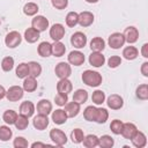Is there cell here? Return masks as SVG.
<instances>
[{"mask_svg": "<svg viewBox=\"0 0 148 148\" xmlns=\"http://www.w3.org/2000/svg\"><path fill=\"white\" fill-rule=\"evenodd\" d=\"M73 90V84L68 79H59L57 83V91L61 94H69Z\"/></svg>", "mask_w": 148, "mask_h": 148, "instance_id": "603a6c76", "label": "cell"}, {"mask_svg": "<svg viewBox=\"0 0 148 148\" xmlns=\"http://www.w3.org/2000/svg\"><path fill=\"white\" fill-rule=\"evenodd\" d=\"M17 112L16 111H14V110H6L5 112H3V114H2V120L7 124V125H14V123H15V120H16V118H17Z\"/></svg>", "mask_w": 148, "mask_h": 148, "instance_id": "1f68e13d", "label": "cell"}, {"mask_svg": "<svg viewBox=\"0 0 148 148\" xmlns=\"http://www.w3.org/2000/svg\"><path fill=\"white\" fill-rule=\"evenodd\" d=\"M67 102H68V95H67V94L58 92V94L54 96V103H56L58 106H64Z\"/></svg>", "mask_w": 148, "mask_h": 148, "instance_id": "bcb514c9", "label": "cell"}, {"mask_svg": "<svg viewBox=\"0 0 148 148\" xmlns=\"http://www.w3.org/2000/svg\"><path fill=\"white\" fill-rule=\"evenodd\" d=\"M51 113H52V114H51L52 121H53L54 124H57V125H62V124H65V123L67 121V119H68V117H67V114H66V112H65L64 109H57V110L52 111Z\"/></svg>", "mask_w": 148, "mask_h": 148, "instance_id": "ac0fdd59", "label": "cell"}, {"mask_svg": "<svg viewBox=\"0 0 148 148\" xmlns=\"http://www.w3.org/2000/svg\"><path fill=\"white\" fill-rule=\"evenodd\" d=\"M92 23H94V14L91 12L84 10V12L79 13V22H77V24H80L83 28H87V27H90Z\"/></svg>", "mask_w": 148, "mask_h": 148, "instance_id": "4fadbf2b", "label": "cell"}, {"mask_svg": "<svg viewBox=\"0 0 148 148\" xmlns=\"http://www.w3.org/2000/svg\"><path fill=\"white\" fill-rule=\"evenodd\" d=\"M125 43H126L125 42V37H124V35L121 32H113L108 38V44L113 50H118V49L123 47Z\"/></svg>", "mask_w": 148, "mask_h": 148, "instance_id": "8992f818", "label": "cell"}, {"mask_svg": "<svg viewBox=\"0 0 148 148\" xmlns=\"http://www.w3.org/2000/svg\"><path fill=\"white\" fill-rule=\"evenodd\" d=\"M141 74L145 76V77H148V61H145L142 65H141Z\"/></svg>", "mask_w": 148, "mask_h": 148, "instance_id": "f907efd6", "label": "cell"}, {"mask_svg": "<svg viewBox=\"0 0 148 148\" xmlns=\"http://www.w3.org/2000/svg\"><path fill=\"white\" fill-rule=\"evenodd\" d=\"M84 139V133L81 128H74L71 133V140L73 143H81Z\"/></svg>", "mask_w": 148, "mask_h": 148, "instance_id": "b9f144b4", "label": "cell"}, {"mask_svg": "<svg viewBox=\"0 0 148 148\" xmlns=\"http://www.w3.org/2000/svg\"><path fill=\"white\" fill-rule=\"evenodd\" d=\"M82 82L84 84H87L88 87H91V88H96L98 86L102 84V81H103V77L101 75V73L96 72V71H91V69H87L82 73Z\"/></svg>", "mask_w": 148, "mask_h": 148, "instance_id": "6da1fadb", "label": "cell"}, {"mask_svg": "<svg viewBox=\"0 0 148 148\" xmlns=\"http://www.w3.org/2000/svg\"><path fill=\"white\" fill-rule=\"evenodd\" d=\"M138 56H139V50L133 45H128L123 50V57L126 60H134L138 58Z\"/></svg>", "mask_w": 148, "mask_h": 148, "instance_id": "4316f807", "label": "cell"}, {"mask_svg": "<svg viewBox=\"0 0 148 148\" xmlns=\"http://www.w3.org/2000/svg\"><path fill=\"white\" fill-rule=\"evenodd\" d=\"M71 44L77 50L83 49L87 44V36L81 31H76L71 37Z\"/></svg>", "mask_w": 148, "mask_h": 148, "instance_id": "9c48e42d", "label": "cell"}, {"mask_svg": "<svg viewBox=\"0 0 148 148\" xmlns=\"http://www.w3.org/2000/svg\"><path fill=\"white\" fill-rule=\"evenodd\" d=\"M39 31H37L35 28H32V27H30V28H28V29H25V31H24V39L28 42V43H30V44H34V43H36L38 39H39Z\"/></svg>", "mask_w": 148, "mask_h": 148, "instance_id": "d4e9b609", "label": "cell"}, {"mask_svg": "<svg viewBox=\"0 0 148 148\" xmlns=\"http://www.w3.org/2000/svg\"><path fill=\"white\" fill-rule=\"evenodd\" d=\"M108 65L110 68H117L118 66L121 65V58L119 56H111L108 59Z\"/></svg>", "mask_w": 148, "mask_h": 148, "instance_id": "c3c4849f", "label": "cell"}, {"mask_svg": "<svg viewBox=\"0 0 148 148\" xmlns=\"http://www.w3.org/2000/svg\"><path fill=\"white\" fill-rule=\"evenodd\" d=\"M37 52L40 57L43 58H47L52 54V44L49 43V42H42L38 44V47H37Z\"/></svg>", "mask_w": 148, "mask_h": 148, "instance_id": "cb8c5ba5", "label": "cell"}, {"mask_svg": "<svg viewBox=\"0 0 148 148\" xmlns=\"http://www.w3.org/2000/svg\"><path fill=\"white\" fill-rule=\"evenodd\" d=\"M22 42V36L20 35L18 31L16 30H13V31H9L6 37H5V44L7 47L9 49H14L16 46H18Z\"/></svg>", "mask_w": 148, "mask_h": 148, "instance_id": "5b68a950", "label": "cell"}, {"mask_svg": "<svg viewBox=\"0 0 148 148\" xmlns=\"http://www.w3.org/2000/svg\"><path fill=\"white\" fill-rule=\"evenodd\" d=\"M49 24H50L49 20L43 15H35L34 18L31 20V27L39 32L46 31V29L49 28Z\"/></svg>", "mask_w": 148, "mask_h": 148, "instance_id": "52a82bcc", "label": "cell"}, {"mask_svg": "<svg viewBox=\"0 0 148 148\" xmlns=\"http://www.w3.org/2000/svg\"><path fill=\"white\" fill-rule=\"evenodd\" d=\"M38 10H39L38 5L35 3V2H27L23 6V13L27 16H35L38 13Z\"/></svg>", "mask_w": 148, "mask_h": 148, "instance_id": "e575fe53", "label": "cell"}, {"mask_svg": "<svg viewBox=\"0 0 148 148\" xmlns=\"http://www.w3.org/2000/svg\"><path fill=\"white\" fill-rule=\"evenodd\" d=\"M13 146H14L15 148H27V147L29 146V143H28V140H27L25 138H23V136H17V138L14 139Z\"/></svg>", "mask_w": 148, "mask_h": 148, "instance_id": "7dc6e473", "label": "cell"}, {"mask_svg": "<svg viewBox=\"0 0 148 148\" xmlns=\"http://www.w3.org/2000/svg\"><path fill=\"white\" fill-rule=\"evenodd\" d=\"M141 56L143 58H148V43H145L141 46Z\"/></svg>", "mask_w": 148, "mask_h": 148, "instance_id": "816d5d0a", "label": "cell"}, {"mask_svg": "<svg viewBox=\"0 0 148 148\" xmlns=\"http://www.w3.org/2000/svg\"><path fill=\"white\" fill-rule=\"evenodd\" d=\"M109 118V112L105 108H97V114L95 123L97 124H104Z\"/></svg>", "mask_w": 148, "mask_h": 148, "instance_id": "7bdbcfd3", "label": "cell"}, {"mask_svg": "<svg viewBox=\"0 0 148 148\" xmlns=\"http://www.w3.org/2000/svg\"><path fill=\"white\" fill-rule=\"evenodd\" d=\"M45 146H47L46 143H43V142H34V143H31V147L32 148H36V147H45Z\"/></svg>", "mask_w": 148, "mask_h": 148, "instance_id": "db71d44e", "label": "cell"}, {"mask_svg": "<svg viewBox=\"0 0 148 148\" xmlns=\"http://www.w3.org/2000/svg\"><path fill=\"white\" fill-rule=\"evenodd\" d=\"M90 49L94 52H102L105 49V40L102 37H94L90 40Z\"/></svg>", "mask_w": 148, "mask_h": 148, "instance_id": "484cf974", "label": "cell"}, {"mask_svg": "<svg viewBox=\"0 0 148 148\" xmlns=\"http://www.w3.org/2000/svg\"><path fill=\"white\" fill-rule=\"evenodd\" d=\"M24 95V90L20 86H12L6 90V98L9 102H18Z\"/></svg>", "mask_w": 148, "mask_h": 148, "instance_id": "277c9868", "label": "cell"}, {"mask_svg": "<svg viewBox=\"0 0 148 148\" xmlns=\"http://www.w3.org/2000/svg\"><path fill=\"white\" fill-rule=\"evenodd\" d=\"M88 99V91L84 89H77L74 91L73 94V101L79 103V104H83L86 103Z\"/></svg>", "mask_w": 148, "mask_h": 148, "instance_id": "4dcf8cb0", "label": "cell"}, {"mask_svg": "<svg viewBox=\"0 0 148 148\" xmlns=\"http://www.w3.org/2000/svg\"><path fill=\"white\" fill-rule=\"evenodd\" d=\"M28 66H29V75L37 79L42 74V66H40L39 62L30 61V62H28Z\"/></svg>", "mask_w": 148, "mask_h": 148, "instance_id": "d6a6232c", "label": "cell"}, {"mask_svg": "<svg viewBox=\"0 0 148 148\" xmlns=\"http://www.w3.org/2000/svg\"><path fill=\"white\" fill-rule=\"evenodd\" d=\"M136 131H138V128H136V126H135L133 123H124L120 134H121L125 139L131 140V139L133 138V135L136 133Z\"/></svg>", "mask_w": 148, "mask_h": 148, "instance_id": "7402d4cb", "label": "cell"}, {"mask_svg": "<svg viewBox=\"0 0 148 148\" xmlns=\"http://www.w3.org/2000/svg\"><path fill=\"white\" fill-rule=\"evenodd\" d=\"M105 98H106L105 92L103 90H99V89H96L91 95V101L96 105H102L105 102Z\"/></svg>", "mask_w": 148, "mask_h": 148, "instance_id": "836d02e7", "label": "cell"}, {"mask_svg": "<svg viewBox=\"0 0 148 148\" xmlns=\"http://www.w3.org/2000/svg\"><path fill=\"white\" fill-rule=\"evenodd\" d=\"M114 145V140L111 135H108V134H104L99 138V141H98V146L101 148H112Z\"/></svg>", "mask_w": 148, "mask_h": 148, "instance_id": "f35d334b", "label": "cell"}, {"mask_svg": "<svg viewBox=\"0 0 148 148\" xmlns=\"http://www.w3.org/2000/svg\"><path fill=\"white\" fill-rule=\"evenodd\" d=\"M65 112L67 114L68 118H74L80 113V109H81V104L76 103V102H67L65 105Z\"/></svg>", "mask_w": 148, "mask_h": 148, "instance_id": "2e32d148", "label": "cell"}, {"mask_svg": "<svg viewBox=\"0 0 148 148\" xmlns=\"http://www.w3.org/2000/svg\"><path fill=\"white\" fill-rule=\"evenodd\" d=\"M49 117L47 116H44V114H37L34 117V120H32V125L36 130L38 131H44L47 126H49Z\"/></svg>", "mask_w": 148, "mask_h": 148, "instance_id": "e0dca14e", "label": "cell"}, {"mask_svg": "<svg viewBox=\"0 0 148 148\" xmlns=\"http://www.w3.org/2000/svg\"><path fill=\"white\" fill-rule=\"evenodd\" d=\"M123 35L125 37V42L128 44H134L139 39V30L133 25L127 27Z\"/></svg>", "mask_w": 148, "mask_h": 148, "instance_id": "7c38bea8", "label": "cell"}, {"mask_svg": "<svg viewBox=\"0 0 148 148\" xmlns=\"http://www.w3.org/2000/svg\"><path fill=\"white\" fill-rule=\"evenodd\" d=\"M35 110H36V106H35V104L31 101H24V102H22L21 105H20V109H18L20 114H23V116H25L28 118H30L31 116H34Z\"/></svg>", "mask_w": 148, "mask_h": 148, "instance_id": "9a60e30c", "label": "cell"}, {"mask_svg": "<svg viewBox=\"0 0 148 148\" xmlns=\"http://www.w3.org/2000/svg\"><path fill=\"white\" fill-rule=\"evenodd\" d=\"M14 125L18 131H23L29 126V118L23 116V114H18L16 120H15V123H14Z\"/></svg>", "mask_w": 148, "mask_h": 148, "instance_id": "74e56055", "label": "cell"}, {"mask_svg": "<svg viewBox=\"0 0 148 148\" xmlns=\"http://www.w3.org/2000/svg\"><path fill=\"white\" fill-rule=\"evenodd\" d=\"M12 136H13V131L10 130L9 125L6 124V125L0 126V140L1 141L6 142L9 139H12Z\"/></svg>", "mask_w": 148, "mask_h": 148, "instance_id": "60d3db41", "label": "cell"}, {"mask_svg": "<svg viewBox=\"0 0 148 148\" xmlns=\"http://www.w3.org/2000/svg\"><path fill=\"white\" fill-rule=\"evenodd\" d=\"M135 95L141 101L148 99V84L147 83H142V84L138 86V88L135 90Z\"/></svg>", "mask_w": 148, "mask_h": 148, "instance_id": "ab89813d", "label": "cell"}, {"mask_svg": "<svg viewBox=\"0 0 148 148\" xmlns=\"http://www.w3.org/2000/svg\"><path fill=\"white\" fill-rule=\"evenodd\" d=\"M88 3H96V2H98V0H86Z\"/></svg>", "mask_w": 148, "mask_h": 148, "instance_id": "11a10c76", "label": "cell"}, {"mask_svg": "<svg viewBox=\"0 0 148 148\" xmlns=\"http://www.w3.org/2000/svg\"><path fill=\"white\" fill-rule=\"evenodd\" d=\"M54 73L59 79H68L72 74V67L68 62L60 61L54 67Z\"/></svg>", "mask_w": 148, "mask_h": 148, "instance_id": "3957f363", "label": "cell"}, {"mask_svg": "<svg viewBox=\"0 0 148 148\" xmlns=\"http://www.w3.org/2000/svg\"><path fill=\"white\" fill-rule=\"evenodd\" d=\"M38 87V83H37V79L31 76V75H28L27 77L23 79V84H22V88L24 91H28V92H34Z\"/></svg>", "mask_w": 148, "mask_h": 148, "instance_id": "ffe728a7", "label": "cell"}, {"mask_svg": "<svg viewBox=\"0 0 148 148\" xmlns=\"http://www.w3.org/2000/svg\"><path fill=\"white\" fill-rule=\"evenodd\" d=\"M0 24H1V21H0Z\"/></svg>", "mask_w": 148, "mask_h": 148, "instance_id": "9f6ffc18", "label": "cell"}, {"mask_svg": "<svg viewBox=\"0 0 148 148\" xmlns=\"http://www.w3.org/2000/svg\"><path fill=\"white\" fill-rule=\"evenodd\" d=\"M37 112L39 114H44V116H49L52 112V103L49 99H40L37 105H36Z\"/></svg>", "mask_w": 148, "mask_h": 148, "instance_id": "44dd1931", "label": "cell"}, {"mask_svg": "<svg viewBox=\"0 0 148 148\" xmlns=\"http://www.w3.org/2000/svg\"><path fill=\"white\" fill-rule=\"evenodd\" d=\"M106 104L111 110H120L124 105V99L118 94H111L106 98Z\"/></svg>", "mask_w": 148, "mask_h": 148, "instance_id": "8fae6325", "label": "cell"}, {"mask_svg": "<svg viewBox=\"0 0 148 148\" xmlns=\"http://www.w3.org/2000/svg\"><path fill=\"white\" fill-rule=\"evenodd\" d=\"M86 58H84V54L79 51V50H74V51H71L67 56V61L69 65H74V66H81L83 65Z\"/></svg>", "mask_w": 148, "mask_h": 148, "instance_id": "ba28073f", "label": "cell"}, {"mask_svg": "<svg viewBox=\"0 0 148 148\" xmlns=\"http://www.w3.org/2000/svg\"><path fill=\"white\" fill-rule=\"evenodd\" d=\"M123 121L121 120H119V119H113L112 121H111V124H110V130H111V132L113 133V134H116V135H119L120 134V132H121V128H123Z\"/></svg>", "mask_w": 148, "mask_h": 148, "instance_id": "f6af8a7d", "label": "cell"}, {"mask_svg": "<svg viewBox=\"0 0 148 148\" xmlns=\"http://www.w3.org/2000/svg\"><path fill=\"white\" fill-rule=\"evenodd\" d=\"M98 141H99V138L97 135L88 134V135H84V139H83L82 143L87 148H95V147L98 146Z\"/></svg>", "mask_w": 148, "mask_h": 148, "instance_id": "f1b7e54d", "label": "cell"}, {"mask_svg": "<svg viewBox=\"0 0 148 148\" xmlns=\"http://www.w3.org/2000/svg\"><path fill=\"white\" fill-rule=\"evenodd\" d=\"M66 52V46L64 43H61V40H57V42H53L52 44V56L53 57H62Z\"/></svg>", "mask_w": 148, "mask_h": 148, "instance_id": "83f0119b", "label": "cell"}, {"mask_svg": "<svg viewBox=\"0 0 148 148\" xmlns=\"http://www.w3.org/2000/svg\"><path fill=\"white\" fill-rule=\"evenodd\" d=\"M50 139L58 147H62L67 143V135L65 134L64 131L59 128H52L50 131Z\"/></svg>", "mask_w": 148, "mask_h": 148, "instance_id": "7a4b0ae2", "label": "cell"}, {"mask_svg": "<svg viewBox=\"0 0 148 148\" xmlns=\"http://www.w3.org/2000/svg\"><path fill=\"white\" fill-rule=\"evenodd\" d=\"M66 25L69 28H74L79 22V13L76 12H68L66 15Z\"/></svg>", "mask_w": 148, "mask_h": 148, "instance_id": "8d00e7d4", "label": "cell"}, {"mask_svg": "<svg viewBox=\"0 0 148 148\" xmlns=\"http://www.w3.org/2000/svg\"><path fill=\"white\" fill-rule=\"evenodd\" d=\"M51 3L56 9L61 10L68 6V0H51Z\"/></svg>", "mask_w": 148, "mask_h": 148, "instance_id": "681fc988", "label": "cell"}, {"mask_svg": "<svg viewBox=\"0 0 148 148\" xmlns=\"http://www.w3.org/2000/svg\"><path fill=\"white\" fill-rule=\"evenodd\" d=\"M96 114H97V108L94 105H88L83 110V118L87 121H95L96 120Z\"/></svg>", "mask_w": 148, "mask_h": 148, "instance_id": "f546056e", "label": "cell"}, {"mask_svg": "<svg viewBox=\"0 0 148 148\" xmlns=\"http://www.w3.org/2000/svg\"><path fill=\"white\" fill-rule=\"evenodd\" d=\"M131 141H132V145L134 147H136V148H143L147 145V136H146V134L143 132H141V131L138 130L136 133L131 139Z\"/></svg>", "mask_w": 148, "mask_h": 148, "instance_id": "d6986e66", "label": "cell"}, {"mask_svg": "<svg viewBox=\"0 0 148 148\" xmlns=\"http://www.w3.org/2000/svg\"><path fill=\"white\" fill-rule=\"evenodd\" d=\"M65 27L61 23H54L51 28H50V37L57 42V40H61L65 36Z\"/></svg>", "mask_w": 148, "mask_h": 148, "instance_id": "30bf717a", "label": "cell"}, {"mask_svg": "<svg viewBox=\"0 0 148 148\" xmlns=\"http://www.w3.org/2000/svg\"><path fill=\"white\" fill-rule=\"evenodd\" d=\"M88 60H89V64L92 67H96V68L102 67L105 64V57L103 56L102 52H94V51H91Z\"/></svg>", "mask_w": 148, "mask_h": 148, "instance_id": "5bb4252c", "label": "cell"}, {"mask_svg": "<svg viewBox=\"0 0 148 148\" xmlns=\"http://www.w3.org/2000/svg\"><path fill=\"white\" fill-rule=\"evenodd\" d=\"M15 74L18 79H24L29 75V66L27 62H21L17 65L16 69H15Z\"/></svg>", "mask_w": 148, "mask_h": 148, "instance_id": "d590c367", "label": "cell"}, {"mask_svg": "<svg viewBox=\"0 0 148 148\" xmlns=\"http://www.w3.org/2000/svg\"><path fill=\"white\" fill-rule=\"evenodd\" d=\"M14 58L8 56V57H5L2 60H1V68L3 72H10L13 68H14Z\"/></svg>", "mask_w": 148, "mask_h": 148, "instance_id": "ee69618b", "label": "cell"}, {"mask_svg": "<svg viewBox=\"0 0 148 148\" xmlns=\"http://www.w3.org/2000/svg\"><path fill=\"white\" fill-rule=\"evenodd\" d=\"M5 97H6V89H5L3 86L0 84V99H2Z\"/></svg>", "mask_w": 148, "mask_h": 148, "instance_id": "f5cc1de1", "label": "cell"}]
</instances>
